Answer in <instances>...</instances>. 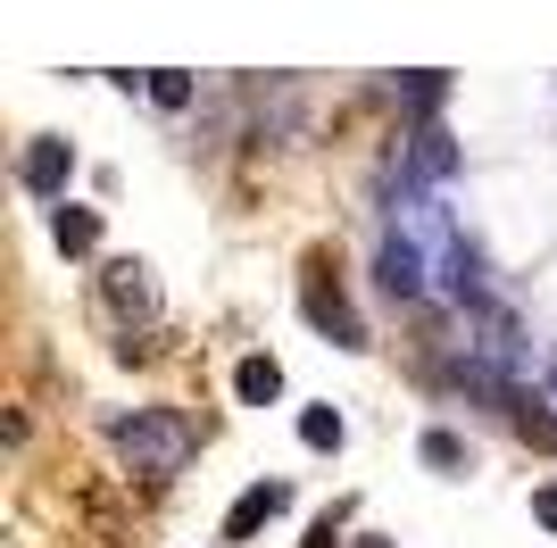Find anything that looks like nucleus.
I'll list each match as a JSON object with an SVG mask.
<instances>
[{
    "label": "nucleus",
    "instance_id": "nucleus-9",
    "mask_svg": "<svg viewBox=\"0 0 557 548\" xmlns=\"http://www.w3.org/2000/svg\"><path fill=\"white\" fill-rule=\"evenodd\" d=\"M300 440H308V449H342V415H333V408H308L300 415Z\"/></svg>",
    "mask_w": 557,
    "mask_h": 548
},
{
    "label": "nucleus",
    "instance_id": "nucleus-8",
    "mask_svg": "<svg viewBox=\"0 0 557 548\" xmlns=\"http://www.w3.org/2000/svg\"><path fill=\"white\" fill-rule=\"evenodd\" d=\"M50 233H59V250L84 258V250L100 241V216H92V208H59V216H50Z\"/></svg>",
    "mask_w": 557,
    "mask_h": 548
},
{
    "label": "nucleus",
    "instance_id": "nucleus-3",
    "mask_svg": "<svg viewBox=\"0 0 557 548\" xmlns=\"http://www.w3.org/2000/svg\"><path fill=\"white\" fill-rule=\"evenodd\" d=\"M17 175H25V191H42V200H50V191H67V175H75V150H67V141H34Z\"/></svg>",
    "mask_w": 557,
    "mask_h": 548
},
{
    "label": "nucleus",
    "instance_id": "nucleus-7",
    "mask_svg": "<svg viewBox=\"0 0 557 548\" xmlns=\"http://www.w3.org/2000/svg\"><path fill=\"white\" fill-rule=\"evenodd\" d=\"M233 390H242L250 408H267V399H275V390H283V365H275V358H242V374H233Z\"/></svg>",
    "mask_w": 557,
    "mask_h": 548
},
{
    "label": "nucleus",
    "instance_id": "nucleus-5",
    "mask_svg": "<svg viewBox=\"0 0 557 548\" xmlns=\"http://www.w3.org/2000/svg\"><path fill=\"white\" fill-rule=\"evenodd\" d=\"M383 291H392V299H417V291H424L417 241H383Z\"/></svg>",
    "mask_w": 557,
    "mask_h": 548
},
{
    "label": "nucleus",
    "instance_id": "nucleus-4",
    "mask_svg": "<svg viewBox=\"0 0 557 548\" xmlns=\"http://www.w3.org/2000/svg\"><path fill=\"white\" fill-rule=\"evenodd\" d=\"M308 316L325 324V333H333L342 349H367V324H358V308H349L342 291H325V283H308Z\"/></svg>",
    "mask_w": 557,
    "mask_h": 548
},
{
    "label": "nucleus",
    "instance_id": "nucleus-2",
    "mask_svg": "<svg viewBox=\"0 0 557 548\" xmlns=\"http://www.w3.org/2000/svg\"><path fill=\"white\" fill-rule=\"evenodd\" d=\"M283 507H292V490H283V482H250V490L233 499V515H225V540H250L258 524H275Z\"/></svg>",
    "mask_w": 557,
    "mask_h": 548
},
{
    "label": "nucleus",
    "instance_id": "nucleus-17",
    "mask_svg": "<svg viewBox=\"0 0 557 548\" xmlns=\"http://www.w3.org/2000/svg\"><path fill=\"white\" fill-rule=\"evenodd\" d=\"M358 548H392V540H358Z\"/></svg>",
    "mask_w": 557,
    "mask_h": 548
},
{
    "label": "nucleus",
    "instance_id": "nucleus-11",
    "mask_svg": "<svg viewBox=\"0 0 557 548\" xmlns=\"http://www.w3.org/2000/svg\"><path fill=\"white\" fill-rule=\"evenodd\" d=\"M424 465H442V474H449V465H466V440L458 433H424Z\"/></svg>",
    "mask_w": 557,
    "mask_h": 548
},
{
    "label": "nucleus",
    "instance_id": "nucleus-1",
    "mask_svg": "<svg viewBox=\"0 0 557 548\" xmlns=\"http://www.w3.org/2000/svg\"><path fill=\"white\" fill-rule=\"evenodd\" d=\"M109 440H116L125 457H134V474H175V465H184V449H191L184 415H166V408L116 415V424H109Z\"/></svg>",
    "mask_w": 557,
    "mask_h": 548
},
{
    "label": "nucleus",
    "instance_id": "nucleus-12",
    "mask_svg": "<svg viewBox=\"0 0 557 548\" xmlns=\"http://www.w3.org/2000/svg\"><path fill=\"white\" fill-rule=\"evenodd\" d=\"M150 100H159V109H184L191 84H184V75H150Z\"/></svg>",
    "mask_w": 557,
    "mask_h": 548
},
{
    "label": "nucleus",
    "instance_id": "nucleus-6",
    "mask_svg": "<svg viewBox=\"0 0 557 548\" xmlns=\"http://www.w3.org/2000/svg\"><path fill=\"white\" fill-rule=\"evenodd\" d=\"M109 299L125 308V316H150V308H159V291H150L141 266H109Z\"/></svg>",
    "mask_w": 557,
    "mask_h": 548
},
{
    "label": "nucleus",
    "instance_id": "nucleus-10",
    "mask_svg": "<svg viewBox=\"0 0 557 548\" xmlns=\"http://www.w3.org/2000/svg\"><path fill=\"white\" fill-rule=\"evenodd\" d=\"M516 424H524L541 449H557V415H541V399H516Z\"/></svg>",
    "mask_w": 557,
    "mask_h": 548
},
{
    "label": "nucleus",
    "instance_id": "nucleus-14",
    "mask_svg": "<svg viewBox=\"0 0 557 548\" xmlns=\"http://www.w3.org/2000/svg\"><path fill=\"white\" fill-rule=\"evenodd\" d=\"M417 166H424V175H442V166H449V141H442V134H424V150H417Z\"/></svg>",
    "mask_w": 557,
    "mask_h": 548
},
{
    "label": "nucleus",
    "instance_id": "nucleus-15",
    "mask_svg": "<svg viewBox=\"0 0 557 548\" xmlns=\"http://www.w3.org/2000/svg\"><path fill=\"white\" fill-rule=\"evenodd\" d=\"M533 515H541V524L557 532V482H549V490H541V499H533Z\"/></svg>",
    "mask_w": 557,
    "mask_h": 548
},
{
    "label": "nucleus",
    "instance_id": "nucleus-16",
    "mask_svg": "<svg viewBox=\"0 0 557 548\" xmlns=\"http://www.w3.org/2000/svg\"><path fill=\"white\" fill-rule=\"evenodd\" d=\"M308 548H333V515H325V524H317V540H308Z\"/></svg>",
    "mask_w": 557,
    "mask_h": 548
},
{
    "label": "nucleus",
    "instance_id": "nucleus-13",
    "mask_svg": "<svg viewBox=\"0 0 557 548\" xmlns=\"http://www.w3.org/2000/svg\"><path fill=\"white\" fill-rule=\"evenodd\" d=\"M442 91H449V75H417V84H408V100H417V109H442Z\"/></svg>",
    "mask_w": 557,
    "mask_h": 548
}]
</instances>
